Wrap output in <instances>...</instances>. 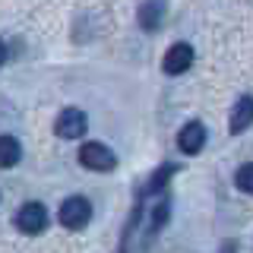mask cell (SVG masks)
Masks as SVG:
<instances>
[{"instance_id":"6","label":"cell","mask_w":253,"mask_h":253,"mask_svg":"<svg viewBox=\"0 0 253 253\" xmlns=\"http://www.w3.org/2000/svg\"><path fill=\"white\" fill-rule=\"evenodd\" d=\"M177 146H180V152L196 155V152H200V149L206 146V126H203V124H196V121H190L184 130L177 133Z\"/></svg>"},{"instance_id":"7","label":"cell","mask_w":253,"mask_h":253,"mask_svg":"<svg viewBox=\"0 0 253 253\" xmlns=\"http://www.w3.org/2000/svg\"><path fill=\"white\" fill-rule=\"evenodd\" d=\"M250 124H253V98H250V95H244V98L231 108L228 126H231V133H244Z\"/></svg>"},{"instance_id":"2","label":"cell","mask_w":253,"mask_h":253,"mask_svg":"<svg viewBox=\"0 0 253 253\" xmlns=\"http://www.w3.org/2000/svg\"><path fill=\"white\" fill-rule=\"evenodd\" d=\"M79 165L89 171H114L117 168V155L111 152L105 142H85L79 149Z\"/></svg>"},{"instance_id":"10","label":"cell","mask_w":253,"mask_h":253,"mask_svg":"<svg viewBox=\"0 0 253 253\" xmlns=\"http://www.w3.org/2000/svg\"><path fill=\"white\" fill-rule=\"evenodd\" d=\"M234 184H237V190H241V193H250V196H253V165H244V168H237Z\"/></svg>"},{"instance_id":"4","label":"cell","mask_w":253,"mask_h":253,"mask_svg":"<svg viewBox=\"0 0 253 253\" xmlns=\"http://www.w3.org/2000/svg\"><path fill=\"white\" fill-rule=\"evenodd\" d=\"M85 126H89V121H85V114L79 108H67L57 114V124H54V133H57L60 139H79L85 133Z\"/></svg>"},{"instance_id":"12","label":"cell","mask_w":253,"mask_h":253,"mask_svg":"<svg viewBox=\"0 0 253 253\" xmlns=\"http://www.w3.org/2000/svg\"><path fill=\"white\" fill-rule=\"evenodd\" d=\"M171 171H174V168H171V165H168V168H158V171H155V177H152V180H149V187H146V190H149V193H155V190H162V187H165V180H168V177H171Z\"/></svg>"},{"instance_id":"13","label":"cell","mask_w":253,"mask_h":253,"mask_svg":"<svg viewBox=\"0 0 253 253\" xmlns=\"http://www.w3.org/2000/svg\"><path fill=\"white\" fill-rule=\"evenodd\" d=\"M221 253H237V244L234 241H225V244H221Z\"/></svg>"},{"instance_id":"8","label":"cell","mask_w":253,"mask_h":253,"mask_svg":"<svg viewBox=\"0 0 253 253\" xmlns=\"http://www.w3.org/2000/svg\"><path fill=\"white\" fill-rule=\"evenodd\" d=\"M19 158H22L19 139L16 136H0V168H13Z\"/></svg>"},{"instance_id":"5","label":"cell","mask_w":253,"mask_h":253,"mask_svg":"<svg viewBox=\"0 0 253 253\" xmlns=\"http://www.w3.org/2000/svg\"><path fill=\"white\" fill-rule=\"evenodd\" d=\"M190 63H193V47H190L187 42H177V44L168 47L162 67H165V73H168V76H180V73H187V70H190Z\"/></svg>"},{"instance_id":"14","label":"cell","mask_w":253,"mask_h":253,"mask_svg":"<svg viewBox=\"0 0 253 253\" xmlns=\"http://www.w3.org/2000/svg\"><path fill=\"white\" fill-rule=\"evenodd\" d=\"M3 60H6V44H3V38H0V67H3Z\"/></svg>"},{"instance_id":"3","label":"cell","mask_w":253,"mask_h":253,"mask_svg":"<svg viewBox=\"0 0 253 253\" xmlns=\"http://www.w3.org/2000/svg\"><path fill=\"white\" fill-rule=\"evenodd\" d=\"M16 228L22 234H42L47 228V212L42 203H26L19 212H16Z\"/></svg>"},{"instance_id":"1","label":"cell","mask_w":253,"mask_h":253,"mask_svg":"<svg viewBox=\"0 0 253 253\" xmlns=\"http://www.w3.org/2000/svg\"><path fill=\"white\" fill-rule=\"evenodd\" d=\"M57 215H60V225L63 228L79 231V228H85V225H89V218H92V203L85 200V196H70V200H63Z\"/></svg>"},{"instance_id":"11","label":"cell","mask_w":253,"mask_h":253,"mask_svg":"<svg viewBox=\"0 0 253 253\" xmlns=\"http://www.w3.org/2000/svg\"><path fill=\"white\" fill-rule=\"evenodd\" d=\"M168 215H171V206H168V200H158V206H155V215H152V231H158V228L168 221Z\"/></svg>"},{"instance_id":"9","label":"cell","mask_w":253,"mask_h":253,"mask_svg":"<svg viewBox=\"0 0 253 253\" xmlns=\"http://www.w3.org/2000/svg\"><path fill=\"white\" fill-rule=\"evenodd\" d=\"M162 10H165L162 0H149V3H142V10H139V26L149 29V32H155L158 22H162Z\"/></svg>"}]
</instances>
